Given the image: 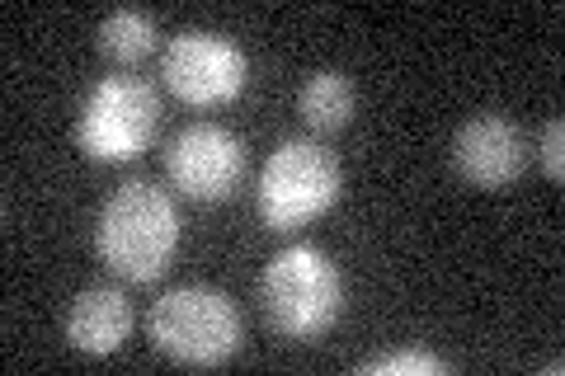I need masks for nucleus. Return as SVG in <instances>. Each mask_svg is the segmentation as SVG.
Here are the masks:
<instances>
[{
  "label": "nucleus",
  "mask_w": 565,
  "mask_h": 376,
  "mask_svg": "<svg viewBox=\"0 0 565 376\" xmlns=\"http://www.w3.org/2000/svg\"><path fill=\"white\" fill-rule=\"evenodd\" d=\"M180 249V207L147 179L118 184L99 207L95 255L122 282H156Z\"/></svg>",
  "instance_id": "nucleus-1"
},
{
  "label": "nucleus",
  "mask_w": 565,
  "mask_h": 376,
  "mask_svg": "<svg viewBox=\"0 0 565 376\" xmlns=\"http://www.w3.org/2000/svg\"><path fill=\"white\" fill-rule=\"evenodd\" d=\"M259 307L274 334L292 339V344H311V339L330 334L334 320H340L344 278L321 245H288L264 264Z\"/></svg>",
  "instance_id": "nucleus-2"
},
{
  "label": "nucleus",
  "mask_w": 565,
  "mask_h": 376,
  "mask_svg": "<svg viewBox=\"0 0 565 376\" xmlns=\"http://www.w3.org/2000/svg\"><path fill=\"white\" fill-rule=\"evenodd\" d=\"M147 334L180 367H222L241 353V311L217 288H174L151 307Z\"/></svg>",
  "instance_id": "nucleus-3"
},
{
  "label": "nucleus",
  "mask_w": 565,
  "mask_h": 376,
  "mask_svg": "<svg viewBox=\"0 0 565 376\" xmlns=\"http://www.w3.org/2000/svg\"><path fill=\"white\" fill-rule=\"evenodd\" d=\"M340 160H334L321 141H278V151L264 160L259 170V189H255V207L259 222L288 236V230H302L316 217H326L340 198Z\"/></svg>",
  "instance_id": "nucleus-4"
},
{
  "label": "nucleus",
  "mask_w": 565,
  "mask_h": 376,
  "mask_svg": "<svg viewBox=\"0 0 565 376\" xmlns=\"http://www.w3.org/2000/svg\"><path fill=\"white\" fill-rule=\"evenodd\" d=\"M156 128H161V99L141 76H104L90 95L76 122L81 151L99 160V165H122L137 160L151 147Z\"/></svg>",
  "instance_id": "nucleus-5"
},
{
  "label": "nucleus",
  "mask_w": 565,
  "mask_h": 376,
  "mask_svg": "<svg viewBox=\"0 0 565 376\" xmlns=\"http://www.w3.org/2000/svg\"><path fill=\"white\" fill-rule=\"evenodd\" d=\"M161 76L174 99L193 104V109H217V104H232L245 95V85H250V57L226 33L184 29L166 47Z\"/></svg>",
  "instance_id": "nucleus-6"
},
{
  "label": "nucleus",
  "mask_w": 565,
  "mask_h": 376,
  "mask_svg": "<svg viewBox=\"0 0 565 376\" xmlns=\"http://www.w3.org/2000/svg\"><path fill=\"white\" fill-rule=\"evenodd\" d=\"M166 174L193 203H226L245 179V147L222 122H189L170 137Z\"/></svg>",
  "instance_id": "nucleus-7"
},
{
  "label": "nucleus",
  "mask_w": 565,
  "mask_h": 376,
  "mask_svg": "<svg viewBox=\"0 0 565 376\" xmlns=\"http://www.w3.org/2000/svg\"><path fill=\"white\" fill-rule=\"evenodd\" d=\"M527 165V147L519 122L504 114H481L457 128L452 137V170L467 179L471 189H509Z\"/></svg>",
  "instance_id": "nucleus-8"
},
{
  "label": "nucleus",
  "mask_w": 565,
  "mask_h": 376,
  "mask_svg": "<svg viewBox=\"0 0 565 376\" xmlns=\"http://www.w3.org/2000/svg\"><path fill=\"white\" fill-rule=\"evenodd\" d=\"M132 334V301L118 288H90L71 301L66 311V339L76 353L109 357L122 348V339Z\"/></svg>",
  "instance_id": "nucleus-9"
},
{
  "label": "nucleus",
  "mask_w": 565,
  "mask_h": 376,
  "mask_svg": "<svg viewBox=\"0 0 565 376\" xmlns=\"http://www.w3.org/2000/svg\"><path fill=\"white\" fill-rule=\"evenodd\" d=\"M353 109H359V89L344 71H316L307 76V85L297 89V114L311 132H340L353 122Z\"/></svg>",
  "instance_id": "nucleus-10"
},
{
  "label": "nucleus",
  "mask_w": 565,
  "mask_h": 376,
  "mask_svg": "<svg viewBox=\"0 0 565 376\" xmlns=\"http://www.w3.org/2000/svg\"><path fill=\"white\" fill-rule=\"evenodd\" d=\"M95 43L114 66H137L156 52V20L147 10H114L104 14Z\"/></svg>",
  "instance_id": "nucleus-11"
},
{
  "label": "nucleus",
  "mask_w": 565,
  "mask_h": 376,
  "mask_svg": "<svg viewBox=\"0 0 565 376\" xmlns=\"http://www.w3.org/2000/svg\"><path fill=\"white\" fill-rule=\"evenodd\" d=\"M359 372L363 376H444V372H452V363L438 353H424V348H401V353L373 357V363H363Z\"/></svg>",
  "instance_id": "nucleus-12"
},
{
  "label": "nucleus",
  "mask_w": 565,
  "mask_h": 376,
  "mask_svg": "<svg viewBox=\"0 0 565 376\" xmlns=\"http://www.w3.org/2000/svg\"><path fill=\"white\" fill-rule=\"evenodd\" d=\"M542 170H546V179H565V122L561 118H552L546 122V132H542Z\"/></svg>",
  "instance_id": "nucleus-13"
}]
</instances>
